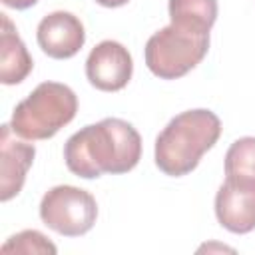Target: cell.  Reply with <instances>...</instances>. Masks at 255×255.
I'll return each instance as SVG.
<instances>
[{"mask_svg": "<svg viewBox=\"0 0 255 255\" xmlns=\"http://www.w3.org/2000/svg\"><path fill=\"white\" fill-rule=\"evenodd\" d=\"M141 157V135L120 118H104L68 137L64 159L72 173L94 179L104 173H128Z\"/></svg>", "mask_w": 255, "mask_h": 255, "instance_id": "6da1fadb", "label": "cell"}, {"mask_svg": "<svg viewBox=\"0 0 255 255\" xmlns=\"http://www.w3.org/2000/svg\"><path fill=\"white\" fill-rule=\"evenodd\" d=\"M221 135V120L211 110H187L169 120L155 137V165L171 177L193 171Z\"/></svg>", "mask_w": 255, "mask_h": 255, "instance_id": "7a4b0ae2", "label": "cell"}, {"mask_svg": "<svg viewBox=\"0 0 255 255\" xmlns=\"http://www.w3.org/2000/svg\"><path fill=\"white\" fill-rule=\"evenodd\" d=\"M78 112L74 90L60 82H42L22 100L10 120V128L24 139H48L68 126Z\"/></svg>", "mask_w": 255, "mask_h": 255, "instance_id": "3957f363", "label": "cell"}, {"mask_svg": "<svg viewBox=\"0 0 255 255\" xmlns=\"http://www.w3.org/2000/svg\"><path fill=\"white\" fill-rule=\"evenodd\" d=\"M209 50V34L191 32L169 24L149 36L145 44V66L161 80H177L191 72Z\"/></svg>", "mask_w": 255, "mask_h": 255, "instance_id": "277c9868", "label": "cell"}, {"mask_svg": "<svg viewBox=\"0 0 255 255\" xmlns=\"http://www.w3.org/2000/svg\"><path fill=\"white\" fill-rule=\"evenodd\" d=\"M98 217L94 195L76 185H56L48 189L40 201V219L52 231L64 237H80L88 233Z\"/></svg>", "mask_w": 255, "mask_h": 255, "instance_id": "5b68a950", "label": "cell"}, {"mask_svg": "<svg viewBox=\"0 0 255 255\" xmlns=\"http://www.w3.org/2000/svg\"><path fill=\"white\" fill-rule=\"evenodd\" d=\"M133 74V60L128 48L116 40H104L92 48L86 60L90 84L102 92H120Z\"/></svg>", "mask_w": 255, "mask_h": 255, "instance_id": "8992f818", "label": "cell"}, {"mask_svg": "<svg viewBox=\"0 0 255 255\" xmlns=\"http://www.w3.org/2000/svg\"><path fill=\"white\" fill-rule=\"evenodd\" d=\"M215 217L231 233H249L255 229V183L229 179L221 183L215 195Z\"/></svg>", "mask_w": 255, "mask_h": 255, "instance_id": "52a82bcc", "label": "cell"}, {"mask_svg": "<svg viewBox=\"0 0 255 255\" xmlns=\"http://www.w3.org/2000/svg\"><path fill=\"white\" fill-rule=\"evenodd\" d=\"M36 38L44 54L54 60H68L82 50L86 42V30L78 16L56 10L40 20Z\"/></svg>", "mask_w": 255, "mask_h": 255, "instance_id": "ba28073f", "label": "cell"}, {"mask_svg": "<svg viewBox=\"0 0 255 255\" xmlns=\"http://www.w3.org/2000/svg\"><path fill=\"white\" fill-rule=\"evenodd\" d=\"M36 147L32 143L16 139L10 124H4L0 129V199L10 201L16 197L26 181V173L32 167Z\"/></svg>", "mask_w": 255, "mask_h": 255, "instance_id": "9c48e42d", "label": "cell"}, {"mask_svg": "<svg viewBox=\"0 0 255 255\" xmlns=\"http://www.w3.org/2000/svg\"><path fill=\"white\" fill-rule=\"evenodd\" d=\"M2 16V30H0V82L4 86L20 84L28 78L34 68L32 56L28 54L26 44L18 36L14 24L10 22L8 14Z\"/></svg>", "mask_w": 255, "mask_h": 255, "instance_id": "30bf717a", "label": "cell"}, {"mask_svg": "<svg viewBox=\"0 0 255 255\" xmlns=\"http://www.w3.org/2000/svg\"><path fill=\"white\" fill-rule=\"evenodd\" d=\"M171 24L209 34L217 20V0H169L167 4Z\"/></svg>", "mask_w": 255, "mask_h": 255, "instance_id": "8fae6325", "label": "cell"}, {"mask_svg": "<svg viewBox=\"0 0 255 255\" xmlns=\"http://www.w3.org/2000/svg\"><path fill=\"white\" fill-rule=\"evenodd\" d=\"M225 177L255 183V137L235 139L225 153Z\"/></svg>", "mask_w": 255, "mask_h": 255, "instance_id": "7c38bea8", "label": "cell"}, {"mask_svg": "<svg viewBox=\"0 0 255 255\" xmlns=\"http://www.w3.org/2000/svg\"><path fill=\"white\" fill-rule=\"evenodd\" d=\"M2 253H22V255H54L56 253V245L40 231L36 229H26L20 231L12 237H8V241L2 245Z\"/></svg>", "mask_w": 255, "mask_h": 255, "instance_id": "4fadbf2b", "label": "cell"}, {"mask_svg": "<svg viewBox=\"0 0 255 255\" xmlns=\"http://www.w3.org/2000/svg\"><path fill=\"white\" fill-rule=\"evenodd\" d=\"M6 6H10V8H16V10H26V8H30V6H34L38 0H2Z\"/></svg>", "mask_w": 255, "mask_h": 255, "instance_id": "5bb4252c", "label": "cell"}, {"mask_svg": "<svg viewBox=\"0 0 255 255\" xmlns=\"http://www.w3.org/2000/svg\"><path fill=\"white\" fill-rule=\"evenodd\" d=\"M100 6H106V8H118V6H124L128 4L129 0H96Z\"/></svg>", "mask_w": 255, "mask_h": 255, "instance_id": "9a60e30c", "label": "cell"}]
</instances>
